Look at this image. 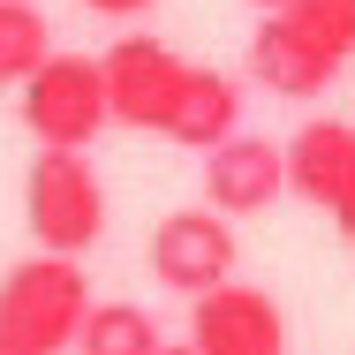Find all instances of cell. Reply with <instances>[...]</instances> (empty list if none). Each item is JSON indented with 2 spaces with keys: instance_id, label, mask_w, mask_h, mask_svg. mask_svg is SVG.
Here are the masks:
<instances>
[{
  "instance_id": "6da1fadb",
  "label": "cell",
  "mask_w": 355,
  "mask_h": 355,
  "mask_svg": "<svg viewBox=\"0 0 355 355\" xmlns=\"http://www.w3.org/2000/svg\"><path fill=\"white\" fill-rule=\"evenodd\" d=\"M23 219H31L38 250L83 257V250L106 234V182L91 174L83 151L38 144V159H31V174H23Z\"/></svg>"
},
{
  "instance_id": "7a4b0ae2",
  "label": "cell",
  "mask_w": 355,
  "mask_h": 355,
  "mask_svg": "<svg viewBox=\"0 0 355 355\" xmlns=\"http://www.w3.org/2000/svg\"><path fill=\"white\" fill-rule=\"evenodd\" d=\"M83 310H91V280H83V265L61 257V250H38V257L8 265V280H0V333L31 340L38 355L69 348L76 325H83Z\"/></svg>"
},
{
  "instance_id": "3957f363",
  "label": "cell",
  "mask_w": 355,
  "mask_h": 355,
  "mask_svg": "<svg viewBox=\"0 0 355 355\" xmlns=\"http://www.w3.org/2000/svg\"><path fill=\"white\" fill-rule=\"evenodd\" d=\"M114 114H106V76L91 53H46L38 69L23 76V129L38 144L83 151Z\"/></svg>"
},
{
  "instance_id": "277c9868",
  "label": "cell",
  "mask_w": 355,
  "mask_h": 355,
  "mask_svg": "<svg viewBox=\"0 0 355 355\" xmlns=\"http://www.w3.org/2000/svg\"><path fill=\"white\" fill-rule=\"evenodd\" d=\"M280 159H287V189L302 205L333 212L340 242L355 250V121H333V114L325 121H302L280 144Z\"/></svg>"
},
{
  "instance_id": "5b68a950",
  "label": "cell",
  "mask_w": 355,
  "mask_h": 355,
  "mask_svg": "<svg viewBox=\"0 0 355 355\" xmlns=\"http://www.w3.org/2000/svg\"><path fill=\"white\" fill-rule=\"evenodd\" d=\"M182 53L174 46H159V38H114L106 46V114L121 121V129H144V137H159L166 129V114H174V91H182Z\"/></svg>"
},
{
  "instance_id": "8992f818",
  "label": "cell",
  "mask_w": 355,
  "mask_h": 355,
  "mask_svg": "<svg viewBox=\"0 0 355 355\" xmlns=\"http://www.w3.org/2000/svg\"><path fill=\"white\" fill-rule=\"evenodd\" d=\"M189 348L197 355H287V318L265 287L219 280L205 295H189Z\"/></svg>"
},
{
  "instance_id": "52a82bcc",
  "label": "cell",
  "mask_w": 355,
  "mask_h": 355,
  "mask_svg": "<svg viewBox=\"0 0 355 355\" xmlns=\"http://www.w3.org/2000/svg\"><path fill=\"white\" fill-rule=\"evenodd\" d=\"M151 280L174 287V295H205V287L234 280V227L212 205H189V212H166L151 234Z\"/></svg>"
},
{
  "instance_id": "ba28073f",
  "label": "cell",
  "mask_w": 355,
  "mask_h": 355,
  "mask_svg": "<svg viewBox=\"0 0 355 355\" xmlns=\"http://www.w3.org/2000/svg\"><path fill=\"white\" fill-rule=\"evenodd\" d=\"M287 189V159H280V144H265V137H219L212 151H205V205L227 219H242V212H265L272 197Z\"/></svg>"
},
{
  "instance_id": "9c48e42d",
  "label": "cell",
  "mask_w": 355,
  "mask_h": 355,
  "mask_svg": "<svg viewBox=\"0 0 355 355\" xmlns=\"http://www.w3.org/2000/svg\"><path fill=\"white\" fill-rule=\"evenodd\" d=\"M250 76H257L265 91H280V98H318V91L340 76V61H333L325 46H310L280 8H265V23H257V38H250Z\"/></svg>"
},
{
  "instance_id": "30bf717a",
  "label": "cell",
  "mask_w": 355,
  "mask_h": 355,
  "mask_svg": "<svg viewBox=\"0 0 355 355\" xmlns=\"http://www.w3.org/2000/svg\"><path fill=\"white\" fill-rule=\"evenodd\" d=\"M242 129V83L219 69H182V91H174V114H166V129L159 137L189 144V151H212L219 137H234Z\"/></svg>"
},
{
  "instance_id": "8fae6325",
  "label": "cell",
  "mask_w": 355,
  "mask_h": 355,
  "mask_svg": "<svg viewBox=\"0 0 355 355\" xmlns=\"http://www.w3.org/2000/svg\"><path fill=\"white\" fill-rule=\"evenodd\" d=\"M69 348L76 355H159L166 340H159V318L144 302H91Z\"/></svg>"
},
{
  "instance_id": "7c38bea8",
  "label": "cell",
  "mask_w": 355,
  "mask_h": 355,
  "mask_svg": "<svg viewBox=\"0 0 355 355\" xmlns=\"http://www.w3.org/2000/svg\"><path fill=\"white\" fill-rule=\"evenodd\" d=\"M46 53H53L46 15H38L31 0H0V83H23Z\"/></svg>"
},
{
  "instance_id": "4fadbf2b",
  "label": "cell",
  "mask_w": 355,
  "mask_h": 355,
  "mask_svg": "<svg viewBox=\"0 0 355 355\" xmlns=\"http://www.w3.org/2000/svg\"><path fill=\"white\" fill-rule=\"evenodd\" d=\"M280 15L310 46H325L333 61H355V0H287Z\"/></svg>"
},
{
  "instance_id": "5bb4252c",
  "label": "cell",
  "mask_w": 355,
  "mask_h": 355,
  "mask_svg": "<svg viewBox=\"0 0 355 355\" xmlns=\"http://www.w3.org/2000/svg\"><path fill=\"white\" fill-rule=\"evenodd\" d=\"M91 15H114V23H129V15H151L159 0H83Z\"/></svg>"
},
{
  "instance_id": "9a60e30c",
  "label": "cell",
  "mask_w": 355,
  "mask_h": 355,
  "mask_svg": "<svg viewBox=\"0 0 355 355\" xmlns=\"http://www.w3.org/2000/svg\"><path fill=\"white\" fill-rule=\"evenodd\" d=\"M0 355H38L31 340H15V333H0Z\"/></svg>"
},
{
  "instance_id": "2e32d148",
  "label": "cell",
  "mask_w": 355,
  "mask_h": 355,
  "mask_svg": "<svg viewBox=\"0 0 355 355\" xmlns=\"http://www.w3.org/2000/svg\"><path fill=\"white\" fill-rule=\"evenodd\" d=\"M250 8H287V0H250Z\"/></svg>"
},
{
  "instance_id": "e0dca14e",
  "label": "cell",
  "mask_w": 355,
  "mask_h": 355,
  "mask_svg": "<svg viewBox=\"0 0 355 355\" xmlns=\"http://www.w3.org/2000/svg\"><path fill=\"white\" fill-rule=\"evenodd\" d=\"M159 355H197V348H159Z\"/></svg>"
}]
</instances>
